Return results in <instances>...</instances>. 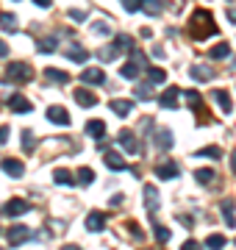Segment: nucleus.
Masks as SVG:
<instances>
[{
  "label": "nucleus",
  "mask_w": 236,
  "mask_h": 250,
  "mask_svg": "<svg viewBox=\"0 0 236 250\" xmlns=\"http://www.w3.org/2000/svg\"><path fill=\"white\" fill-rule=\"evenodd\" d=\"M228 17H231V22H236V9H228Z\"/></svg>",
  "instance_id": "obj_48"
},
{
  "label": "nucleus",
  "mask_w": 236,
  "mask_h": 250,
  "mask_svg": "<svg viewBox=\"0 0 236 250\" xmlns=\"http://www.w3.org/2000/svg\"><path fill=\"white\" fill-rule=\"evenodd\" d=\"M153 142H156V147H158V150H170V147H173V131H167V128H158V131H156L153 134Z\"/></svg>",
  "instance_id": "obj_12"
},
{
  "label": "nucleus",
  "mask_w": 236,
  "mask_h": 250,
  "mask_svg": "<svg viewBox=\"0 0 236 250\" xmlns=\"http://www.w3.org/2000/svg\"><path fill=\"white\" fill-rule=\"evenodd\" d=\"M145 206L150 208V211H158V206H161L158 203V189L150 187V184L145 187Z\"/></svg>",
  "instance_id": "obj_21"
},
{
  "label": "nucleus",
  "mask_w": 236,
  "mask_h": 250,
  "mask_svg": "<svg viewBox=\"0 0 236 250\" xmlns=\"http://www.w3.org/2000/svg\"><path fill=\"white\" fill-rule=\"evenodd\" d=\"M119 75H122V78H128V81H134V78L139 75V64H137V62L122 64V67H119Z\"/></svg>",
  "instance_id": "obj_28"
},
{
  "label": "nucleus",
  "mask_w": 236,
  "mask_h": 250,
  "mask_svg": "<svg viewBox=\"0 0 236 250\" xmlns=\"http://www.w3.org/2000/svg\"><path fill=\"white\" fill-rule=\"evenodd\" d=\"M95 31H98V34H106V36L111 34V28H109V22H95Z\"/></svg>",
  "instance_id": "obj_44"
},
{
  "label": "nucleus",
  "mask_w": 236,
  "mask_h": 250,
  "mask_svg": "<svg viewBox=\"0 0 236 250\" xmlns=\"http://www.w3.org/2000/svg\"><path fill=\"white\" fill-rule=\"evenodd\" d=\"M225 236H222V233H209V239H206V245H209L211 250H222L225 248Z\"/></svg>",
  "instance_id": "obj_34"
},
{
  "label": "nucleus",
  "mask_w": 236,
  "mask_h": 250,
  "mask_svg": "<svg viewBox=\"0 0 236 250\" xmlns=\"http://www.w3.org/2000/svg\"><path fill=\"white\" fill-rule=\"evenodd\" d=\"M9 142V125H0V145Z\"/></svg>",
  "instance_id": "obj_45"
},
{
  "label": "nucleus",
  "mask_w": 236,
  "mask_h": 250,
  "mask_svg": "<svg viewBox=\"0 0 236 250\" xmlns=\"http://www.w3.org/2000/svg\"><path fill=\"white\" fill-rule=\"evenodd\" d=\"M22 147H25V150H34V131H31V128L22 131Z\"/></svg>",
  "instance_id": "obj_38"
},
{
  "label": "nucleus",
  "mask_w": 236,
  "mask_h": 250,
  "mask_svg": "<svg viewBox=\"0 0 236 250\" xmlns=\"http://www.w3.org/2000/svg\"><path fill=\"white\" fill-rule=\"evenodd\" d=\"M119 3H122V9H125V11H131V14L142 9V0H119Z\"/></svg>",
  "instance_id": "obj_39"
},
{
  "label": "nucleus",
  "mask_w": 236,
  "mask_h": 250,
  "mask_svg": "<svg viewBox=\"0 0 236 250\" xmlns=\"http://www.w3.org/2000/svg\"><path fill=\"white\" fill-rule=\"evenodd\" d=\"M75 103L92 108L95 103H98V98H95V92H89V89H75Z\"/></svg>",
  "instance_id": "obj_20"
},
{
  "label": "nucleus",
  "mask_w": 236,
  "mask_h": 250,
  "mask_svg": "<svg viewBox=\"0 0 236 250\" xmlns=\"http://www.w3.org/2000/svg\"><path fill=\"white\" fill-rule=\"evenodd\" d=\"M153 228H156V239H158V242H167V239H170V231H167L164 225H153Z\"/></svg>",
  "instance_id": "obj_40"
},
{
  "label": "nucleus",
  "mask_w": 236,
  "mask_h": 250,
  "mask_svg": "<svg viewBox=\"0 0 236 250\" xmlns=\"http://www.w3.org/2000/svg\"><path fill=\"white\" fill-rule=\"evenodd\" d=\"M195 181H197V184H211V181H214V170H209V167L195 170Z\"/></svg>",
  "instance_id": "obj_35"
},
{
  "label": "nucleus",
  "mask_w": 236,
  "mask_h": 250,
  "mask_svg": "<svg viewBox=\"0 0 236 250\" xmlns=\"http://www.w3.org/2000/svg\"><path fill=\"white\" fill-rule=\"evenodd\" d=\"M28 208H31V206H28L25 200H17V197H14V200H9V203H3L0 211H3L6 217H20V214H25Z\"/></svg>",
  "instance_id": "obj_9"
},
{
  "label": "nucleus",
  "mask_w": 236,
  "mask_h": 250,
  "mask_svg": "<svg viewBox=\"0 0 236 250\" xmlns=\"http://www.w3.org/2000/svg\"><path fill=\"white\" fill-rule=\"evenodd\" d=\"M67 14H70V17H73L75 22H83V20H86V11H81V9H70Z\"/></svg>",
  "instance_id": "obj_41"
},
{
  "label": "nucleus",
  "mask_w": 236,
  "mask_h": 250,
  "mask_svg": "<svg viewBox=\"0 0 236 250\" xmlns=\"http://www.w3.org/2000/svg\"><path fill=\"white\" fill-rule=\"evenodd\" d=\"M81 81L89 83V86H103V83H106V72L100 70V67H86V70L81 72Z\"/></svg>",
  "instance_id": "obj_5"
},
{
  "label": "nucleus",
  "mask_w": 236,
  "mask_h": 250,
  "mask_svg": "<svg viewBox=\"0 0 236 250\" xmlns=\"http://www.w3.org/2000/svg\"><path fill=\"white\" fill-rule=\"evenodd\" d=\"M47 120L56 125H70V114H67V108L61 106H50L47 108Z\"/></svg>",
  "instance_id": "obj_16"
},
{
  "label": "nucleus",
  "mask_w": 236,
  "mask_h": 250,
  "mask_svg": "<svg viewBox=\"0 0 236 250\" xmlns=\"http://www.w3.org/2000/svg\"><path fill=\"white\" fill-rule=\"evenodd\" d=\"M195 156H203V159H217L219 161V156H222V150H219L217 145H209V147H200Z\"/></svg>",
  "instance_id": "obj_33"
},
{
  "label": "nucleus",
  "mask_w": 236,
  "mask_h": 250,
  "mask_svg": "<svg viewBox=\"0 0 236 250\" xmlns=\"http://www.w3.org/2000/svg\"><path fill=\"white\" fill-rule=\"evenodd\" d=\"M64 56H67V59H73V62H78V64H86L89 50H86L81 42H70V45L64 47Z\"/></svg>",
  "instance_id": "obj_4"
},
{
  "label": "nucleus",
  "mask_w": 236,
  "mask_h": 250,
  "mask_svg": "<svg viewBox=\"0 0 236 250\" xmlns=\"http://www.w3.org/2000/svg\"><path fill=\"white\" fill-rule=\"evenodd\" d=\"M181 250H203V245L195 242V239H189V242H183V245H181Z\"/></svg>",
  "instance_id": "obj_43"
},
{
  "label": "nucleus",
  "mask_w": 236,
  "mask_h": 250,
  "mask_svg": "<svg viewBox=\"0 0 236 250\" xmlns=\"http://www.w3.org/2000/svg\"><path fill=\"white\" fill-rule=\"evenodd\" d=\"M61 250H81V248H78V245H64Z\"/></svg>",
  "instance_id": "obj_50"
},
{
  "label": "nucleus",
  "mask_w": 236,
  "mask_h": 250,
  "mask_svg": "<svg viewBox=\"0 0 236 250\" xmlns=\"http://www.w3.org/2000/svg\"><path fill=\"white\" fill-rule=\"evenodd\" d=\"M75 175H78V184H81V187H89L92 181H95V172H92V167H81V170L75 172Z\"/></svg>",
  "instance_id": "obj_30"
},
{
  "label": "nucleus",
  "mask_w": 236,
  "mask_h": 250,
  "mask_svg": "<svg viewBox=\"0 0 236 250\" xmlns=\"http://www.w3.org/2000/svg\"><path fill=\"white\" fill-rule=\"evenodd\" d=\"M37 50H39V53H56V50H59V39H56V36H45V39H39Z\"/></svg>",
  "instance_id": "obj_22"
},
{
  "label": "nucleus",
  "mask_w": 236,
  "mask_h": 250,
  "mask_svg": "<svg viewBox=\"0 0 236 250\" xmlns=\"http://www.w3.org/2000/svg\"><path fill=\"white\" fill-rule=\"evenodd\" d=\"M117 45H109V47H100V62H114V59H117Z\"/></svg>",
  "instance_id": "obj_36"
},
{
  "label": "nucleus",
  "mask_w": 236,
  "mask_h": 250,
  "mask_svg": "<svg viewBox=\"0 0 236 250\" xmlns=\"http://www.w3.org/2000/svg\"><path fill=\"white\" fill-rule=\"evenodd\" d=\"M189 75L195 81H211L214 78V67H211V64H195L189 70Z\"/></svg>",
  "instance_id": "obj_14"
},
{
  "label": "nucleus",
  "mask_w": 236,
  "mask_h": 250,
  "mask_svg": "<svg viewBox=\"0 0 236 250\" xmlns=\"http://www.w3.org/2000/svg\"><path fill=\"white\" fill-rule=\"evenodd\" d=\"M189 34L195 36L197 42H203V39H209V36L217 34V22H214V17H211V11L197 9L195 14H192V20H189Z\"/></svg>",
  "instance_id": "obj_1"
},
{
  "label": "nucleus",
  "mask_w": 236,
  "mask_h": 250,
  "mask_svg": "<svg viewBox=\"0 0 236 250\" xmlns=\"http://www.w3.org/2000/svg\"><path fill=\"white\" fill-rule=\"evenodd\" d=\"M6 239H9V245H25L28 239H34V231L31 228H25V225H11L9 231H6Z\"/></svg>",
  "instance_id": "obj_3"
},
{
  "label": "nucleus",
  "mask_w": 236,
  "mask_h": 250,
  "mask_svg": "<svg viewBox=\"0 0 236 250\" xmlns=\"http://www.w3.org/2000/svg\"><path fill=\"white\" fill-rule=\"evenodd\" d=\"M9 108L14 111V114H28L34 106H31V100L22 98V95H11V98H9Z\"/></svg>",
  "instance_id": "obj_13"
},
{
  "label": "nucleus",
  "mask_w": 236,
  "mask_h": 250,
  "mask_svg": "<svg viewBox=\"0 0 236 250\" xmlns=\"http://www.w3.org/2000/svg\"><path fill=\"white\" fill-rule=\"evenodd\" d=\"M106 131H109V128H106V123H103V120H89V123H86V134H89L92 139H103V136H106Z\"/></svg>",
  "instance_id": "obj_17"
},
{
  "label": "nucleus",
  "mask_w": 236,
  "mask_h": 250,
  "mask_svg": "<svg viewBox=\"0 0 236 250\" xmlns=\"http://www.w3.org/2000/svg\"><path fill=\"white\" fill-rule=\"evenodd\" d=\"M6 56H9V45H6V42L0 39V59H6Z\"/></svg>",
  "instance_id": "obj_47"
},
{
  "label": "nucleus",
  "mask_w": 236,
  "mask_h": 250,
  "mask_svg": "<svg viewBox=\"0 0 236 250\" xmlns=\"http://www.w3.org/2000/svg\"><path fill=\"white\" fill-rule=\"evenodd\" d=\"M103 161H106V167H109V170H114V172H119V170H125V167H128V161L122 159L117 150H109V147L103 150Z\"/></svg>",
  "instance_id": "obj_6"
},
{
  "label": "nucleus",
  "mask_w": 236,
  "mask_h": 250,
  "mask_svg": "<svg viewBox=\"0 0 236 250\" xmlns=\"http://www.w3.org/2000/svg\"><path fill=\"white\" fill-rule=\"evenodd\" d=\"M103 228H106V214H103V211H89V214H86V231L98 233V231H103Z\"/></svg>",
  "instance_id": "obj_10"
},
{
  "label": "nucleus",
  "mask_w": 236,
  "mask_h": 250,
  "mask_svg": "<svg viewBox=\"0 0 236 250\" xmlns=\"http://www.w3.org/2000/svg\"><path fill=\"white\" fill-rule=\"evenodd\" d=\"M178 95H181L178 86H167L164 95L158 98V106H161V108H175V106H178Z\"/></svg>",
  "instance_id": "obj_11"
},
{
  "label": "nucleus",
  "mask_w": 236,
  "mask_h": 250,
  "mask_svg": "<svg viewBox=\"0 0 236 250\" xmlns=\"http://www.w3.org/2000/svg\"><path fill=\"white\" fill-rule=\"evenodd\" d=\"M142 9L147 11V14H153V17H158L164 11V6H161V0H142Z\"/></svg>",
  "instance_id": "obj_31"
},
{
  "label": "nucleus",
  "mask_w": 236,
  "mask_h": 250,
  "mask_svg": "<svg viewBox=\"0 0 236 250\" xmlns=\"http://www.w3.org/2000/svg\"><path fill=\"white\" fill-rule=\"evenodd\" d=\"M186 100L192 103V108H195V106H200V95H197L195 89H189V92H186Z\"/></svg>",
  "instance_id": "obj_42"
},
{
  "label": "nucleus",
  "mask_w": 236,
  "mask_h": 250,
  "mask_svg": "<svg viewBox=\"0 0 236 250\" xmlns=\"http://www.w3.org/2000/svg\"><path fill=\"white\" fill-rule=\"evenodd\" d=\"M164 81H167V72L161 67H150L147 70V83H164Z\"/></svg>",
  "instance_id": "obj_29"
},
{
  "label": "nucleus",
  "mask_w": 236,
  "mask_h": 250,
  "mask_svg": "<svg viewBox=\"0 0 236 250\" xmlns=\"http://www.w3.org/2000/svg\"><path fill=\"white\" fill-rule=\"evenodd\" d=\"M117 142L125 147V153H139V145H137V136L131 134V131H122V134L117 136Z\"/></svg>",
  "instance_id": "obj_18"
},
{
  "label": "nucleus",
  "mask_w": 236,
  "mask_h": 250,
  "mask_svg": "<svg viewBox=\"0 0 236 250\" xmlns=\"http://www.w3.org/2000/svg\"><path fill=\"white\" fill-rule=\"evenodd\" d=\"M6 78L17 81V83H25V81L34 78V70H31L28 64H22V62H14V64H9V67H6Z\"/></svg>",
  "instance_id": "obj_2"
},
{
  "label": "nucleus",
  "mask_w": 236,
  "mask_h": 250,
  "mask_svg": "<svg viewBox=\"0 0 236 250\" xmlns=\"http://www.w3.org/2000/svg\"><path fill=\"white\" fill-rule=\"evenodd\" d=\"M45 75L50 81H56V83H70V72H64V70H56V67H47Z\"/></svg>",
  "instance_id": "obj_26"
},
{
  "label": "nucleus",
  "mask_w": 236,
  "mask_h": 250,
  "mask_svg": "<svg viewBox=\"0 0 236 250\" xmlns=\"http://www.w3.org/2000/svg\"><path fill=\"white\" fill-rule=\"evenodd\" d=\"M0 170L6 172V175H11V178H22V172H25V164L17 159H3L0 161Z\"/></svg>",
  "instance_id": "obj_7"
},
{
  "label": "nucleus",
  "mask_w": 236,
  "mask_h": 250,
  "mask_svg": "<svg viewBox=\"0 0 236 250\" xmlns=\"http://www.w3.org/2000/svg\"><path fill=\"white\" fill-rule=\"evenodd\" d=\"M137 98L139 100H150L153 98V86H150V83H139L137 86Z\"/></svg>",
  "instance_id": "obj_37"
},
{
  "label": "nucleus",
  "mask_w": 236,
  "mask_h": 250,
  "mask_svg": "<svg viewBox=\"0 0 236 250\" xmlns=\"http://www.w3.org/2000/svg\"><path fill=\"white\" fill-rule=\"evenodd\" d=\"M222 214H225V225L228 228H236V217H234V200H231V197H225V200H222Z\"/></svg>",
  "instance_id": "obj_23"
},
{
  "label": "nucleus",
  "mask_w": 236,
  "mask_h": 250,
  "mask_svg": "<svg viewBox=\"0 0 236 250\" xmlns=\"http://www.w3.org/2000/svg\"><path fill=\"white\" fill-rule=\"evenodd\" d=\"M156 175L161 181H173V178H178V164L175 161H161V164H156Z\"/></svg>",
  "instance_id": "obj_8"
},
{
  "label": "nucleus",
  "mask_w": 236,
  "mask_h": 250,
  "mask_svg": "<svg viewBox=\"0 0 236 250\" xmlns=\"http://www.w3.org/2000/svg\"><path fill=\"white\" fill-rule=\"evenodd\" d=\"M34 3H37L39 9H50L53 6V0H34Z\"/></svg>",
  "instance_id": "obj_46"
},
{
  "label": "nucleus",
  "mask_w": 236,
  "mask_h": 250,
  "mask_svg": "<svg viewBox=\"0 0 236 250\" xmlns=\"http://www.w3.org/2000/svg\"><path fill=\"white\" fill-rule=\"evenodd\" d=\"M211 100H214V103H219L222 114H231V111H234V106H231V95H228L225 89H214V92H211Z\"/></svg>",
  "instance_id": "obj_15"
},
{
  "label": "nucleus",
  "mask_w": 236,
  "mask_h": 250,
  "mask_svg": "<svg viewBox=\"0 0 236 250\" xmlns=\"http://www.w3.org/2000/svg\"><path fill=\"white\" fill-rule=\"evenodd\" d=\"M0 28L9 31V34H14V31H17V17L9 14V11H3V14H0Z\"/></svg>",
  "instance_id": "obj_25"
},
{
  "label": "nucleus",
  "mask_w": 236,
  "mask_h": 250,
  "mask_svg": "<svg viewBox=\"0 0 236 250\" xmlns=\"http://www.w3.org/2000/svg\"><path fill=\"white\" fill-rule=\"evenodd\" d=\"M209 56L214 62H217V59H228V56H231V45H228V42H219V45H214L209 50Z\"/></svg>",
  "instance_id": "obj_27"
},
{
  "label": "nucleus",
  "mask_w": 236,
  "mask_h": 250,
  "mask_svg": "<svg viewBox=\"0 0 236 250\" xmlns=\"http://www.w3.org/2000/svg\"><path fill=\"white\" fill-rule=\"evenodd\" d=\"M114 45H117V50H137V47H134V39H131L128 34H117Z\"/></svg>",
  "instance_id": "obj_32"
},
{
  "label": "nucleus",
  "mask_w": 236,
  "mask_h": 250,
  "mask_svg": "<svg viewBox=\"0 0 236 250\" xmlns=\"http://www.w3.org/2000/svg\"><path fill=\"white\" fill-rule=\"evenodd\" d=\"M231 170L236 172V153H234V156H231Z\"/></svg>",
  "instance_id": "obj_49"
},
{
  "label": "nucleus",
  "mask_w": 236,
  "mask_h": 250,
  "mask_svg": "<svg viewBox=\"0 0 236 250\" xmlns=\"http://www.w3.org/2000/svg\"><path fill=\"white\" fill-rule=\"evenodd\" d=\"M53 181L59 184V187H73V184H78V181L73 178V172H70V170H56Z\"/></svg>",
  "instance_id": "obj_24"
},
{
  "label": "nucleus",
  "mask_w": 236,
  "mask_h": 250,
  "mask_svg": "<svg viewBox=\"0 0 236 250\" xmlns=\"http://www.w3.org/2000/svg\"><path fill=\"white\" fill-rule=\"evenodd\" d=\"M111 111L117 117H128L131 111H134V100H111Z\"/></svg>",
  "instance_id": "obj_19"
}]
</instances>
